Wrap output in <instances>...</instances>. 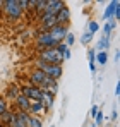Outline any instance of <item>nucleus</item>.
Segmentation results:
<instances>
[{"label":"nucleus","mask_w":120,"mask_h":127,"mask_svg":"<svg viewBox=\"0 0 120 127\" xmlns=\"http://www.w3.org/2000/svg\"><path fill=\"white\" fill-rule=\"evenodd\" d=\"M40 60L52 65H62L65 59L57 48H46V50H40Z\"/></svg>","instance_id":"nucleus-1"},{"label":"nucleus","mask_w":120,"mask_h":127,"mask_svg":"<svg viewBox=\"0 0 120 127\" xmlns=\"http://www.w3.org/2000/svg\"><path fill=\"white\" fill-rule=\"evenodd\" d=\"M36 69L41 70V72H45L48 77H52L55 81L62 76V65H52V64H45V62H41V60H38L36 62Z\"/></svg>","instance_id":"nucleus-2"},{"label":"nucleus","mask_w":120,"mask_h":127,"mask_svg":"<svg viewBox=\"0 0 120 127\" xmlns=\"http://www.w3.org/2000/svg\"><path fill=\"white\" fill-rule=\"evenodd\" d=\"M21 95L26 96L29 101H41L43 91H41L40 88H36V86L28 84V86H22V88H21Z\"/></svg>","instance_id":"nucleus-3"},{"label":"nucleus","mask_w":120,"mask_h":127,"mask_svg":"<svg viewBox=\"0 0 120 127\" xmlns=\"http://www.w3.org/2000/svg\"><path fill=\"white\" fill-rule=\"evenodd\" d=\"M2 9L5 10V14H7L10 19H19L21 12H22V10H21V7H19V2H17V0H5Z\"/></svg>","instance_id":"nucleus-4"},{"label":"nucleus","mask_w":120,"mask_h":127,"mask_svg":"<svg viewBox=\"0 0 120 127\" xmlns=\"http://www.w3.org/2000/svg\"><path fill=\"white\" fill-rule=\"evenodd\" d=\"M36 43H38V46H40L41 50H46V48H55L59 43L55 41L52 36H50V33L46 31V33H40V36H38V40H36Z\"/></svg>","instance_id":"nucleus-5"},{"label":"nucleus","mask_w":120,"mask_h":127,"mask_svg":"<svg viewBox=\"0 0 120 127\" xmlns=\"http://www.w3.org/2000/svg\"><path fill=\"white\" fill-rule=\"evenodd\" d=\"M65 7V3L62 0H48L46 2V9H45V14H50V16H57L60 10Z\"/></svg>","instance_id":"nucleus-6"},{"label":"nucleus","mask_w":120,"mask_h":127,"mask_svg":"<svg viewBox=\"0 0 120 127\" xmlns=\"http://www.w3.org/2000/svg\"><path fill=\"white\" fill-rule=\"evenodd\" d=\"M48 33H50V36L57 43H60L62 40H65V36H67V26H53Z\"/></svg>","instance_id":"nucleus-7"},{"label":"nucleus","mask_w":120,"mask_h":127,"mask_svg":"<svg viewBox=\"0 0 120 127\" xmlns=\"http://www.w3.org/2000/svg\"><path fill=\"white\" fill-rule=\"evenodd\" d=\"M41 26L46 29V31H50L53 26H57V19H55V16H50V14H45L43 12V16H41Z\"/></svg>","instance_id":"nucleus-8"},{"label":"nucleus","mask_w":120,"mask_h":127,"mask_svg":"<svg viewBox=\"0 0 120 127\" xmlns=\"http://www.w3.org/2000/svg\"><path fill=\"white\" fill-rule=\"evenodd\" d=\"M69 17H70V12H69L67 7H63L59 14L55 16V19H57V26H65V24L69 22Z\"/></svg>","instance_id":"nucleus-9"},{"label":"nucleus","mask_w":120,"mask_h":127,"mask_svg":"<svg viewBox=\"0 0 120 127\" xmlns=\"http://www.w3.org/2000/svg\"><path fill=\"white\" fill-rule=\"evenodd\" d=\"M29 103H31V101H29L26 96H22L21 93L16 96V105H17V108H19L21 112H28V110H29Z\"/></svg>","instance_id":"nucleus-10"},{"label":"nucleus","mask_w":120,"mask_h":127,"mask_svg":"<svg viewBox=\"0 0 120 127\" xmlns=\"http://www.w3.org/2000/svg\"><path fill=\"white\" fill-rule=\"evenodd\" d=\"M41 103H43V106H45L46 110L53 108V95L48 93V91H43V95H41Z\"/></svg>","instance_id":"nucleus-11"},{"label":"nucleus","mask_w":120,"mask_h":127,"mask_svg":"<svg viewBox=\"0 0 120 127\" xmlns=\"http://www.w3.org/2000/svg\"><path fill=\"white\" fill-rule=\"evenodd\" d=\"M45 110H46V108L43 106V103H41V101H31V103H29V110H28V112H31L33 115H38V113H43Z\"/></svg>","instance_id":"nucleus-12"},{"label":"nucleus","mask_w":120,"mask_h":127,"mask_svg":"<svg viewBox=\"0 0 120 127\" xmlns=\"http://www.w3.org/2000/svg\"><path fill=\"white\" fill-rule=\"evenodd\" d=\"M117 5H119V2H117V0H113V2H112V3H110V5L105 9V14H103V17H105V19H110V17L115 14V7H117Z\"/></svg>","instance_id":"nucleus-13"},{"label":"nucleus","mask_w":120,"mask_h":127,"mask_svg":"<svg viewBox=\"0 0 120 127\" xmlns=\"http://www.w3.org/2000/svg\"><path fill=\"white\" fill-rule=\"evenodd\" d=\"M28 127H41V120L36 115H29L28 119Z\"/></svg>","instance_id":"nucleus-14"},{"label":"nucleus","mask_w":120,"mask_h":127,"mask_svg":"<svg viewBox=\"0 0 120 127\" xmlns=\"http://www.w3.org/2000/svg\"><path fill=\"white\" fill-rule=\"evenodd\" d=\"M108 46H110V36H103L96 48H100V52H105V48H108Z\"/></svg>","instance_id":"nucleus-15"},{"label":"nucleus","mask_w":120,"mask_h":127,"mask_svg":"<svg viewBox=\"0 0 120 127\" xmlns=\"http://www.w3.org/2000/svg\"><path fill=\"white\" fill-rule=\"evenodd\" d=\"M0 117H2V120H3V122L10 124V122H12V119L16 117V113H14V112H9V110H7V112H5V113H2Z\"/></svg>","instance_id":"nucleus-16"},{"label":"nucleus","mask_w":120,"mask_h":127,"mask_svg":"<svg viewBox=\"0 0 120 127\" xmlns=\"http://www.w3.org/2000/svg\"><path fill=\"white\" fill-rule=\"evenodd\" d=\"M113 26H115V21H110V22H106V24H105V28H103V31H105V36H110V33H112Z\"/></svg>","instance_id":"nucleus-17"},{"label":"nucleus","mask_w":120,"mask_h":127,"mask_svg":"<svg viewBox=\"0 0 120 127\" xmlns=\"http://www.w3.org/2000/svg\"><path fill=\"white\" fill-rule=\"evenodd\" d=\"M96 60L103 65V64H106L108 60V55H106V52H98V55H96Z\"/></svg>","instance_id":"nucleus-18"},{"label":"nucleus","mask_w":120,"mask_h":127,"mask_svg":"<svg viewBox=\"0 0 120 127\" xmlns=\"http://www.w3.org/2000/svg\"><path fill=\"white\" fill-rule=\"evenodd\" d=\"M46 2H48V0H36V5H34V7H36V10H38V12H45V9H46Z\"/></svg>","instance_id":"nucleus-19"},{"label":"nucleus","mask_w":120,"mask_h":127,"mask_svg":"<svg viewBox=\"0 0 120 127\" xmlns=\"http://www.w3.org/2000/svg\"><path fill=\"white\" fill-rule=\"evenodd\" d=\"M98 29H100V24H98L96 21H91V22H89V33H91V34H94Z\"/></svg>","instance_id":"nucleus-20"},{"label":"nucleus","mask_w":120,"mask_h":127,"mask_svg":"<svg viewBox=\"0 0 120 127\" xmlns=\"http://www.w3.org/2000/svg\"><path fill=\"white\" fill-rule=\"evenodd\" d=\"M91 40H93V34H91L89 31H88V33H84V34H82V38H81V41H82V43H89Z\"/></svg>","instance_id":"nucleus-21"},{"label":"nucleus","mask_w":120,"mask_h":127,"mask_svg":"<svg viewBox=\"0 0 120 127\" xmlns=\"http://www.w3.org/2000/svg\"><path fill=\"white\" fill-rule=\"evenodd\" d=\"M5 112H7V101L0 96V115H2V113H5Z\"/></svg>","instance_id":"nucleus-22"},{"label":"nucleus","mask_w":120,"mask_h":127,"mask_svg":"<svg viewBox=\"0 0 120 127\" xmlns=\"http://www.w3.org/2000/svg\"><path fill=\"white\" fill-rule=\"evenodd\" d=\"M17 2H19L21 10H26V9H29V0H17Z\"/></svg>","instance_id":"nucleus-23"},{"label":"nucleus","mask_w":120,"mask_h":127,"mask_svg":"<svg viewBox=\"0 0 120 127\" xmlns=\"http://www.w3.org/2000/svg\"><path fill=\"white\" fill-rule=\"evenodd\" d=\"M65 40H67V46H70V45L74 43V34H72V33H67Z\"/></svg>","instance_id":"nucleus-24"},{"label":"nucleus","mask_w":120,"mask_h":127,"mask_svg":"<svg viewBox=\"0 0 120 127\" xmlns=\"http://www.w3.org/2000/svg\"><path fill=\"white\" fill-rule=\"evenodd\" d=\"M88 59H89V64H94V50L88 52Z\"/></svg>","instance_id":"nucleus-25"},{"label":"nucleus","mask_w":120,"mask_h":127,"mask_svg":"<svg viewBox=\"0 0 120 127\" xmlns=\"http://www.w3.org/2000/svg\"><path fill=\"white\" fill-rule=\"evenodd\" d=\"M101 122H103V113L98 112V113H96V126H100Z\"/></svg>","instance_id":"nucleus-26"},{"label":"nucleus","mask_w":120,"mask_h":127,"mask_svg":"<svg viewBox=\"0 0 120 127\" xmlns=\"http://www.w3.org/2000/svg\"><path fill=\"white\" fill-rule=\"evenodd\" d=\"M98 112H100V108H98L96 105H94L93 108H91V115H93V117H96V113H98Z\"/></svg>","instance_id":"nucleus-27"},{"label":"nucleus","mask_w":120,"mask_h":127,"mask_svg":"<svg viewBox=\"0 0 120 127\" xmlns=\"http://www.w3.org/2000/svg\"><path fill=\"white\" fill-rule=\"evenodd\" d=\"M117 117H119V113H117V110H115L113 115H112V120H117Z\"/></svg>","instance_id":"nucleus-28"},{"label":"nucleus","mask_w":120,"mask_h":127,"mask_svg":"<svg viewBox=\"0 0 120 127\" xmlns=\"http://www.w3.org/2000/svg\"><path fill=\"white\" fill-rule=\"evenodd\" d=\"M52 127H53V126H52Z\"/></svg>","instance_id":"nucleus-29"}]
</instances>
